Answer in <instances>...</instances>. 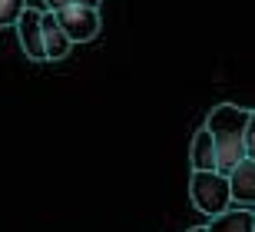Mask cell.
Returning a JSON list of instances; mask_svg holds the SVG:
<instances>
[{
	"instance_id": "obj_1",
	"label": "cell",
	"mask_w": 255,
	"mask_h": 232,
	"mask_svg": "<svg viewBox=\"0 0 255 232\" xmlns=\"http://www.w3.org/2000/svg\"><path fill=\"white\" fill-rule=\"evenodd\" d=\"M249 116L252 110L236 106V103H219L206 116V130L216 139V156H219V173H232V169L249 156L246 149V133H249Z\"/></svg>"
},
{
	"instance_id": "obj_2",
	"label": "cell",
	"mask_w": 255,
	"mask_h": 232,
	"mask_svg": "<svg viewBox=\"0 0 255 232\" xmlns=\"http://www.w3.org/2000/svg\"><path fill=\"white\" fill-rule=\"evenodd\" d=\"M189 199L196 206L199 213L206 216H219L226 213L229 206H232V189H229V176L226 173H199L192 169V179H189Z\"/></svg>"
},
{
	"instance_id": "obj_3",
	"label": "cell",
	"mask_w": 255,
	"mask_h": 232,
	"mask_svg": "<svg viewBox=\"0 0 255 232\" xmlns=\"http://www.w3.org/2000/svg\"><path fill=\"white\" fill-rule=\"evenodd\" d=\"M53 17L73 43H90L100 33V7H60Z\"/></svg>"
},
{
	"instance_id": "obj_4",
	"label": "cell",
	"mask_w": 255,
	"mask_h": 232,
	"mask_svg": "<svg viewBox=\"0 0 255 232\" xmlns=\"http://www.w3.org/2000/svg\"><path fill=\"white\" fill-rule=\"evenodd\" d=\"M17 37L30 60H47V53H43V10L23 7V13L17 20Z\"/></svg>"
},
{
	"instance_id": "obj_5",
	"label": "cell",
	"mask_w": 255,
	"mask_h": 232,
	"mask_svg": "<svg viewBox=\"0 0 255 232\" xmlns=\"http://www.w3.org/2000/svg\"><path fill=\"white\" fill-rule=\"evenodd\" d=\"M229 189H232V206L255 209V159L246 156L229 173Z\"/></svg>"
},
{
	"instance_id": "obj_6",
	"label": "cell",
	"mask_w": 255,
	"mask_h": 232,
	"mask_svg": "<svg viewBox=\"0 0 255 232\" xmlns=\"http://www.w3.org/2000/svg\"><path fill=\"white\" fill-rule=\"evenodd\" d=\"M206 229L209 232H255V209L229 206L226 213L212 216V223H209Z\"/></svg>"
},
{
	"instance_id": "obj_7",
	"label": "cell",
	"mask_w": 255,
	"mask_h": 232,
	"mask_svg": "<svg viewBox=\"0 0 255 232\" xmlns=\"http://www.w3.org/2000/svg\"><path fill=\"white\" fill-rule=\"evenodd\" d=\"M70 46H73V40L63 33L53 10H43V53H47V60H63L70 53Z\"/></svg>"
},
{
	"instance_id": "obj_8",
	"label": "cell",
	"mask_w": 255,
	"mask_h": 232,
	"mask_svg": "<svg viewBox=\"0 0 255 232\" xmlns=\"http://www.w3.org/2000/svg\"><path fill=\"white\" fill-rule=\"evenodd\" d=\"M189 163L192 169H199V173H212V169H219V156H216V139H212V133L202 126V130L192 136V146H189Z\"/></svg>"
},
{
	"instance_id": "obj_9",
	"label": "cell",
	"mask_w": 255,
	"mask_h": 232,
	"mask_svg": "<svg viewBox=\"0 0 255 232\" xmlns=\"http://www.w3.org/2000/svg\"><path fill=\"white\" fill-rule=\"evenodd\" d=\"M27 0H0V27H17Z\"/></svg>"
},
{
	"instance_id": "obj_10",
	"label": "cell",
	"mask_w": 255,
	"mask_h": 232,
	"mask_svg": "<svg viewBox=\"0 0 255 232\" xmlns=\"http://www.w3.org/2000/svg\"><path fill=\"white\" fill-rule=\"evenodd\" d=\"M47 10H60V7H100V0H43Z\"/></svg>"
},
{
	"instance_id": "obj_11",
	"label": "cell",
	"mask_w": 255,
	"mask_h": 232,
	"mask_svg": "<svg viewBox=\"0 0 255 232\" xmlns=\"http://www.w3.org/2000/svg\"><path fill=\"white\" fill-rule=\"evenodd\" d=\"M246 149H249V159H255V110L249 116V133H246Z\"/></svg>"
},
{
	"instance_id": "obj_12",
	"label": "cell",
	"mask_w": 255,
	"mask_h": 232,
	"mask_svg": "<svg viewBox=\"0 0 255 232\" xmlns=\"http://www.w3.org/2000/svg\"><path fill=\"white\" fill-rule=\"evenodd\" d=\"M189 232H209V229H206V226H202V229H189Z\"/></svg>"
}]
</instances>
